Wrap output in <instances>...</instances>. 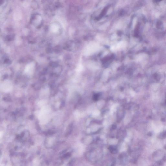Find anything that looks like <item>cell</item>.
<instances>
[{
	"instance_id": "4",
	"label": "cell",
	"mask_w": 166,
	"mask_h": 166,
	"mask_svg": "<svg viewBox=\"0 0 166 166\" xmlns=\"http://www.w3.org/2000/svg\"><path fill=\"white\" fill-rule=\"evenodd\" d=\"M51 29L53 32H57L59 29L57 25H53V26H52Z\"/></svg>"
},
{
	"instance_id": "1",
	"label": "cell",
	"mask_w": 166,
	"mask_h": 166,
	"mask_svg": "<svg viewBox=\"0 0 166 166\" xmlns=\"http://www.w3.org/2000/svg\"><path fill=\"white\" fill-rule=\"evenodd\" d=\"M50 112V109L47 106L43 107L39 113V118L41 123L45 124L48 121Z\"/></svg>"
},
{
	"instance_id": "2",
	"label": "cell",
	"mask_w": 166,
	"mask_h": 166,
	"mask_svg": "<svg viewBox=\"0 0 166 166\" xmlns=\"http://www.w3.org/2000/svg\"><path fill=\"white\" fill-rule=\"evenodd\" d=\"M3 91L9 92L11 91L12 88V85L11 82L6 81L3 83L1 87Z\"/></svg>"
},
{
	"instance_id": "3",
	"label": "cell",
	"mask_w": 166,
	"mask_h": 166,
	"mask_svg": "<svg viewBox=\"0 0 166 166\" xmlns=\"http://www.w3.org/2000/svg\"><path fill=\"white\" fill-rule=\"evenodd\" d=\"M34 67V65L32 64L28 65L25 68V72L29 74H31L33 72Z\"/></svg>"
}]
</instances>
